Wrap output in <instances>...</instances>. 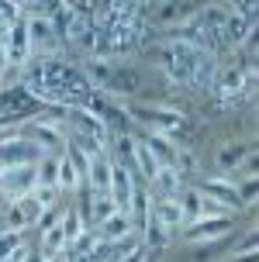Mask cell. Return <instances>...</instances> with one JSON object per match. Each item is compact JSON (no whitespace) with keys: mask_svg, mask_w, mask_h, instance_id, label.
Here are the masks:
<instances>
[{"mask_svg":"<svg viewBox=\"0 0 259 262\" xmlns=\"http://www.w3.org/2000/svg\"><path fill=\"white\" fill-rule=\"evenodd\" d=\"M21 86L38 104H49V107H87L93 97V86L90 79L83 76L79 62H66L59 55L31 59L21 69Z\"/></svg>","mask_w":259,"mask_h":262,"instance_id":"cell-1","label":"cell"},{"mask_svg":"<svg viewBox=\"0 0 259 262\" xmlns=\"http://www.w3.org/2000/svg\"><path fill=\"white\" fill-rule=\"evenodd\" d=\"M155 62L163 69V76L173 83V86H194V90H204V86H214V73H218V62L214 55L197 49L183 38H169L155 49Z\"/></svg>","mask_w":259,"mask_h":262,"instance_id":"cell-2","label":"cell"},{"mask_svg":"<svg viewBox=\"0 0 259 262\" xmlns=\"http://www.w3.org/2000/svg\"><path fill=\"white\" fill-rule=\"evenodd\" d=\"M83 76L90 79V86L97 93H107V97H128V93H138L142 86V73L128 66V59H101V55H83Z\"/></svg>","mask_w":259,"mask_h":262,"instance_id":"cell-3","label":"cell"},{"mask_svg":"<svg viewBox=\"0 0 259 262\" xmlns=\"http://www.w3.org/2000/svg\"><path fill=\"white\" fill-rule=\"evenodd\" d=\"M128 121H135V124H142L149 135H166V138H173L176 142V135H180L183 128H187V118H183V111H176V107H152V104H131L128 111Z\"/></svg>","mask_w":259,"mask_h":262,"instance_id":"cell-4","label":"cell"},{"mask_svg":"<svg viewBox=\"0 0 259 262\" xmlns=\"http://www.w3.org/2000/svg\"><path fill=\"white\" fill-rule=\"evenodd\" d=\"M25 31H28V49H31V59H49V55H59L63 38H59V28L52 25L49 17H42V14H28V17H25Z\"/></svg>","mask_w":259,"mask_h":262,"instance_id":"cell-5","label":"cell"},{"mask_svg":"<svg viewBox=\"0 0 259 262\" xmlns=\"http://www.w3.org/2000/svg\"><path fill=\"white\" fill-rule=\"evenodd\" d=\"M42 156L45 152L28 138L25 131H14L7 138H0V172L14 169V166H25V162H38Z\"/></svg>","mask_w":259,"mask_h":262,"instance_id":"cell-6","label":"cell"},{"mask_svg":"<svg viewBox=\"0 0 259 262\" xmlns=\"http://www.w3.org/2000/svg\"><path fill=\"white\" fill-rule=\"evenodd\" d=\"M38 100L25 90V86H0V128L11 124V121H28L35 118Z\"/></svg>","mask_w":259,"mask_h":262,"instance_id":"cell-7","label":"cell"},{"mask_svg":"<svg viewBox=\"0 0 259 262\" xmlns=\"http://www.w3.org/2000/svg\"><path fill=\"white\" fill-rule=\"evenodd\" d=\"M232 231H235L232 214H228V217H197V221L183 224L187 245H218L221 238H228Z\"/></svg>","mask_w":259,"mask_h":262,"instance_id":"cell-8","label":"cell"},{"mask_svg":"<svg viewBox=\"0 0 259 262\" xmlns=\"http://www.w3.org/2000/svg\"><path fill=\"white\" fill-rule=\"evenodd\" d=\"M252 79H256V69L252 66L249 69H242V66H225V69L214 73V93H218L225 104H235L252 86Z\"/></svg>","mask_w":259,"mask_h":262,"instance_id":"cell-9","label":"cell"},{"mask_svg":"<svg viewBox=\"0 0 259 262\" xmlns=\"http://www.w3.org/2000/svg\"><path fill=\"white\" fill-rule=\"evenodd\" d=\"M25 135L38 145L42 152H63L66 148V121H45V118H28Z\"/></svg>","mask_w":259,"mask_h":262,"instance_id":"cell-10","label":"cell"},{"mask_svg":"<svg viewBox=\"0 0 259 262\" xmlns=\"http://www.w3.org/2000/svg\"><path fill=\"white\" fill-rule=\"evenodd\" d=\"M7 204H11V207L4 210V228L7 231H25L35 221H42V214H45V207L35 200V193H25V196H17V200H7Z\"/></svg>","mask_w":259,"mask_h":262,"instance_id":"cell-11","label":"cell"},{"mask_svg":"<svg viewBox=\"0 0 259 262\" xmlns=\"http://www.w3.org/2000/svg\"><path fill=\"white\" fill-rule=\"evenodd\" d=\"M93 235H97V242H104V245H117V242H125V238L135 235V221H131V214L125 207H117L114 214H107L101 224H93Z\"/></svg>","mask_w":259,"mask_h":262,"instance_id":"cell-12","label":"cell"},{"mask_svg":"<svg viewBox=\"0 0 259 262\" xmlns=\"http://www.w3.org/2000/svg\"><path fill=\"white\" fill-rule=\"evenodd\" d=\"M31 190H35V162H25V166L0 172V200H17Z\"/></svg>","mask_w":259,"mask_h":262,"instance_id":"cell-13","label":"cell"},{"mask_svg":"<svg viewBox=\"0 0 259 262\" xmlns=\"http://www.w3.org/2000/svg\"><path fill=\"white\" fill-rule=\"evenodd\" d=\"M114 159V156H111ZM135 176H131V166L128 162H117L114 159V169H111V190H107V196L114 200L117 207H128L131 204V196H135Z\"/></svg>","mask_w":259,"mask_h":262,"instance_id":"cell-14","label":"cell"},{"mask_svg":"<svg viewBox=\"0 0 259 262\" xmlns=\"http://www.w3.org/2000/svg\"><path fill=\"white\" fill-rule=\"evenodd\" d=\"M201 193H207L211 200L225 204L228 210H242V196H238V186H235L232 176H211L201 183Z\"/></svg>","mask_w":259,"mask_h":262,"instance_id":"cell-15","label":"cell"},{"mask_svg":"<svg viewBox=\"0 0 259 262\" xmlns=\"http://www.w3.org/2000/svg\"><path fill=\"white\" fill-rule=\"evenodd\" d=\"M252 156V145H242V142H228L218 148V156H214V166L221 169V176H235V172L242 169V162Z\"/></svg>","mask_w":259,"mask_h":262,"instance_id":"cell-16","label":"cell"},{"mask_svg":"<svg viewBox=\"0 0 259 262\" xmlns=\"http://www.w3.org/2000/svg\"><path fill=\"white\" fill-rule=\"evenodd\" d=\"M149 186H152V196H176L183 186V176L176 172V166H159L155 169V176L149 180Z\"/></svg>","mask_w":259,"mask_h":262,"instance_id":"cell-17","label":"cell"},{"mask_svg":"<svg viewBox=\"0 0 259 262\" xmlns=\"http://www.w3.org/2000/svg\"><path fill=\"white\" fill-rule=\"evenodd\" d=\"M38 252H42V255H59V252H66V235H63L59 217H55V221H49V224H42Z\"/></svg>","mask_w":259,"mask_h":262,"instance_id":"cell-18","label":"cell"},{"mask_svg":"<svg viewBox=\"0 0 259 262\" xmlns=\"http://www.w3.org/2000/svg\"><path fill=\"white\" fill-rule=\"evenodd\" d=\"M131 166L142 172V180H145V183H149V180L155 176V169H159V159L152 156V148H149V145H145L142 138H135V148H131Z\"/></svg>","mask_w":259,"mask_h":262,"instance_id":"cell-19","label":"cell"},{"mask_svg":"<svg viewBox=\"0 0 259 262\" xmlns=\"http://www.w3.org/2000/svg\"><path fill=\"white\" fill-rule=\"evenodd\" d=\"M142 228H145V242H142V245H145L149 252H152V249H155V252H159V249H166V242L173 238V235L166 231V228H163V224H159V221L152 217V214H149V217L142 221Z\"/></svg>","mask_w":259,"mask_h":262,"instance_id":"cell-20","label":"cell"},{"mask_svg":"<svg viewBox=\"0 0 259 262\" xmlns=\"http://www.w3.org/2000/svg\"><path fill=\"white\" fill-rule=\"evenodd\" d=\"M25 249V238H21V231H0V262H7L14 255V252H21Z\"/></svg>","mask_w":259,"mask_h":262,"instance_id":"cell-21","label":"cell"},{"mask_svg":"<svg viewBox=\"0 0 259 262\" xmlns=\"http://www.w3.org/2000/svg\"><path fill=\"white\" fill-rule=\"evenodd\" d=\"M256 7H259V0H232V11L242 14V17L252 21V25H256Z\"/></svg>","mask_w":259,"mask_h":262,"instance_id":"cell-22","label":"cell"},{"mask_svg":"<svg viewBox=\"0 0 259 262\" xmlns=\"http://www.w3.org/2000/svg\"><path fill=\"white\" fill-rule=\"evenodd\" d=\"M117 262H149V249H145V245H131L128 255H121Z\"/></svg>","mask_w":259,"mask_h":262,"instance_id":"cell-23","label":"cell"},{"mask_svg":"<svg viewBox=\"0 0 259 262\" xmlns=\"http://www.w3.org/2000/svg\"><path fill=\"white\" fill-rule=\"evenodd\" d=\"M228 262H256V249H252V252H242V259L235 255V259H228Z\"/></svg>","mask_w":259,"mask_h":262,"instance_id":"cell-24","label":"cell"},{"mask_svg":"<svg viewBox=\"0 0 259 262\" xmlns=\"http://www.w3.org/2000/svg\"><path fill=\"white\" fill-rule=\"evenodd\" d=\"M0 214H4V200H0Z\"/></svg>","mask_w":259,"mask_h":262,"instance_id":"cell-25","label":"cell"},{"mask_svg":"<svg viewBox=\"0 0 259 262\" xmlns=\"http://www.w3.org/2000/svg\"><path fill=\"white\" fill-rule=\"evenodd\" d=\"M0 138H4V128H0Z\"/></svg>","mask_w":259,"mask_h":262,"instance_id":"cell-26","label":"cell"}]
</instances>
